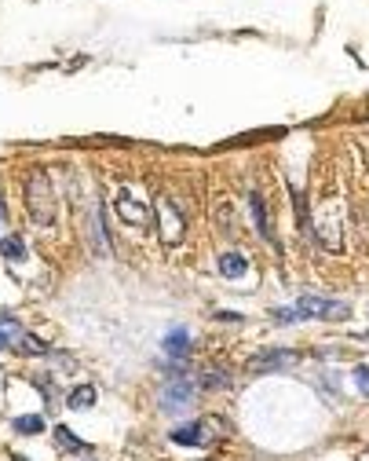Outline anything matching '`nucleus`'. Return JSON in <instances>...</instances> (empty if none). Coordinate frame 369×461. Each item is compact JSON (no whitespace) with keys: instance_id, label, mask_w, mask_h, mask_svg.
<instances>
[{"instance_id":"1","label":"nucleus","mask_w":369,"mask_h":461,"mask_svg":"<svg viewBox=\"0 0 369 461\" xmlns=\"http://www.w3.org/2000/svg\"><path fill=\"white\" fill-rule=\"evenodd\" d=\"M26 209L33 216V224H55V190H52V179H48V172L33 169L30 179H26Z\"/></svg>"},{"instance_id":"2","label":"nucleus","mask_w":369,"mask_h":461,"mask_svg":"<svg viewBox=\"0 0 369 461\" xmlns=\"http://www.w3.org/2000/svg\"><path fill=\"white\" fill-rule=\"evenodd\" d=\"M292 311H296V323L300 318H343L351 311L348 304L340 300H322V297H300L296 304H292Z\"/></svg>"},{"instance_id":"3","label":"nucleus","mask_w":369,"mask_h":461,"mask_svg":"<svg viewBox=\"0 0 369 461\" xmlns=\"http://www.w3.org/2000/svg\"><path fill=\"white\" fill-rule=\"evenodd\" d=\"M190 403H194V381L172 377L161 388V410H164V414H180V410H187Z\"/></svg>"},{"instance_id":"4","label":"nucleus","mask_w":369,"mask_h":461,"mask_svg":"<svg viewBox=\"0 0 369 461\" xmlns=\"http://www.w3.org/2000/svg\"><path fill=\"white\" fill-rule=\"evenodd\" d=\"M161 238L169 242V246H176V242H183V230H187V220L183 213L176 209V201H161Z\"/></svg>"},{"instance_id":"5","label":"nucleus","mask_w":369,"mask_h":461,"mask_svg":"<svg viewBox=\"0 0 369 461\" xmlns=\"http://www.w3.org/2000/svg\"><path fill=\"white\" fill-rule=\"evenodd\" d=\"M292 352H282V348H263L260 355H252L249 359V374H274V370H282V366H289L292 363Z\"/></svg>"},{"instance_id":"6","label":"nucleus","mask_w":369,"mask_h":461,"mask_svg":"<svg viewBox=\"0 0 369 461\" xmlns=\"http://www.w3.org/2000/svg\"><path fill=\"white\" fill-rule=\"evenodd\" d=\"M172 443L176 446H201V443H209V435H205V428H201V421H194V425H180V428H176Z\"/></svg>"},{"instance_id":"7","label":"nucleus","mask_w":369,"mask_h":461,"mask_svg":"<svg viewBox=\"0 0 369 461\" xmlns=\"http://www.w3.org/2000/svg\"><path fill=\"white\" fill-rule=\"evenodd\" d=\"M164 355H169V359H187L190 355V333L183 326L172 329L169 337H164Z\"/></svg>"},{"instance_id":"8","label":"nucleus","mask_w":369,"mask_h":461,"mask_svg":"<svg viewBox=\"0 0 369 461\" xmlns=\"http://www.w3.org/2000/svg\"><path fill=\"white\" fill-rule=\"evenodd\" d=\"M220 271H223V278H241L249 271V264H245V256H241V253H223L220 256Z\"/></svg>"},{"instance_id":"9","label":"nucleus","mask_w":369,"mask_h":461,"mask_svg":"<svg viewBox=\"0 0 369 461\" xmlns=\"http://www.w3.org/2000/svg\"><path fill=\"white\" fill-rule=\"evenodd\" d=\"M249 209H252V220H256L260 238L271 242V224H267V213H263V198L260 195H249Z\"/></svg>"},{"instance_id":"10","label":"nucleus","mask_w":369,"mask_h":461,"mask_svg":"<svg viewBox=\"0 0 369 461\" xmlns=\"http://www.w3.org/2000/svg\"><path fill=\"white\" fill-rule=\"evenodd\" d=\"M66 403H70V410H88V406L95 403V388H92V384H81V388L70 392Z\"/></svg>"},{"instance_id":"11","label":"nucleus","mask_w":369,"mask_h":461,"mask_svg":"<svg viewBox=\"0 0 369 461\" xmlns=\"http://www.w3.org/2000/svg\"><path fill=\"white\" fill-rule=\"evenodd\" d=\"M227 384H231V374H227V370H205V377H201V388H209V392L227 388Z\"/></svg>"},{"instance_id":"12","label":"nucleus","mask_w":369,"mask_h":461,"mask_svg":"<svg viewBox=\"0 0 369 461\" xmlns=\"http://www.w3.org/2000/svg\"><path fill=\"white\" fill-rule=\"evenodd\" d=\"M15 432L22 435H37V432H44V421L37 417V414H26V417H15Z\"/></svg>"},{"instance_id":"13","label":"nucleus","mask_w":369,"mask_h":461,"mask_svg":"<svg viewBox=\"0 0 369 461\" xmlns=\"http://www.w3.org/2000/svg\"><path fill=\"white\" fill-rule=\"evenodd\" d=\"M0 253H4L8 260H22V256H26V246H22V238H0Z\"/></svg>"},{"instance_id":"14","label":"nucleus","mask_w":369,"mask_h":461,"mask_svg":"<svg viewBox=\"0 0 369 461\" xmlns=\"http://www.w3.org/2000/svg\"><path fill=\"white\" fill-rule=\"evenodd\" d=\"M55 440H59V446H70V451H81V446H84L66 425H55Z\"/></svg>"},{"instance_id":"15","label":"nucleus","mask_w":369,"mask_h":461,"mask_svg":"<svg viewBox=\"0 0 369 461\" xmlns=\"http://www.w3.org/2000/svg\"><path fill=\"white\" fill-rule=\"evenodd\" d=\"M19 344H22L19 352H26V355H44V344L37 341L33 333H22V341H19Z\"/></svg>"},{"instance_id":"16","label":"nucleus","mask_w":369,"mask_h":461,"mask_svg":"<svg viewBox=\"0 0 369 461\" xmlns=\"http://www.w3.org/2000/svg\"><path fill=\"white\" fill-rule=\"evenodd\" d=\"M354 381H359V392L369 395V366H359V370H354Z\"/></svg>"},{"instance_id":"17","label":"nucleus","mask_w":369,"mask_h":461,"mask_svg":"<svg viewBox=\"0 0 369 461\" xmlns=\"http://www.w3.org/2000/svg\"><path fill=\"white\" fill-rule=\"evenodd\" d=\"M216 318H220V323H241V315H238V311H220Z\"/></svg>"},{"instance_id":"18","label":"nucleus","mask_w":369,"mask_h":461,"mask_svg":"<svg viewBox=\"0 0 369 461\" xmlns=\"http://www.w3.org/2000/svg\"><path fill=\"white\" fill-rule=\"evenodd\" d=\"M4 348H11V341L4 337V333H0V352H4Z\"/></svg>"},{"instance_id":"19","label":"nucleus","mask_w":369,"mask_h":461,"mask_svg":"<svg viewBox=\"0 0 369 461\" xmlns=\"http://www.w3.org/2000/svg\"><path fill=\"white\" fill-rule=\"evenodd\" d=\"M11 461H30V458H19V454H15V458H11Z\"/></svg>"}]
</instances>
